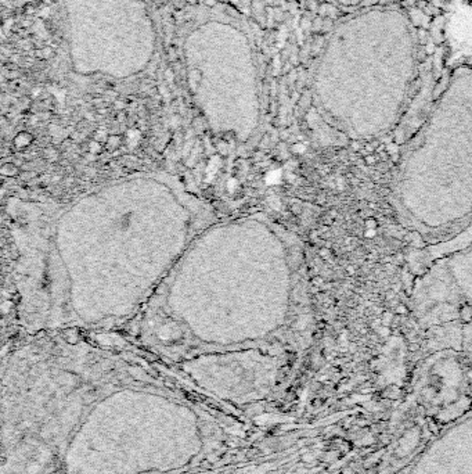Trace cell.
I'll return each instance as SVG.
<instances>
[{
  "label": "cell",
  "instance_id": "cell-5",
  "mask_svg": "<svg viewBox=\"0 0 472 474\" xmlns=\"http://www.w3.org/2000/svg\"><path fill=\"white\" fill-rule=\"evenodd\" d=\"M29 142H31V136H29V135H27V133H21V135H18V138H17V145L18 146H25V145H28Z\"/></svg>",
  "mask_w": 472,
  "mask_h": 474
},
{
  "label": "cell",
  "instance_id": "cell-9",
  "mask_svg": "<svg viewBox=\"0 0 472 474\" xmlns=\"http://www.w3.org/2000/svg\"><path fill=\"white\" fill-rule=\"evenodd\" d=\"M205 2H207L208 6H213V5L216 3V0H205Z\"/></svg>",
  "mask_w": 472,
  "mask_h": 474
},
{
  "label": "cell",
  "instance_id": "cell-8",
  "mask_svg": "<svg viewBox=\"0 0 472 474\" xmlns=\"http://www.w3.org/2000/svg\"><path fill=\"white\" fill-rule=\"evenodd\" d=\"M167 75H168V79H169V81H173V74H172V71L168 70V71H167Z\"/></svg>",
  "mask_w": 472,
  "mask_h": 474
},
{
  "label": "cell",
  "instance_id": "cell-1",
  "mask_svg": "<svg viewBox=\"0 0 472 474\" xmlns=\"http://www.w3.org/2000/svg\"><path fill=\"white\" fill-rule=\"evenodd\" d=\"M418 39L397 6L363 9L333 31L319 64L323 101L344 115L403 104L418 76Z\"/></svg>",
  "mask_w": 472,
  "mask_h": 474
},
{
  "label": "cell",
  "instance_id": "cell-2",
  "mask_svg": "<svg viewBox=\"0 0 472 474\" xmlns=\"http://www.w3.org/2000/svg\"><path fill=\"white\" fill-rule=\"evenodd\" d=\"M460 294L449 275L435 271L417 290V312L425 323H440L457 316L460 308Z\"/></svg>",
  "mask_w": 472,
  "mask_h": 474
},
{
  "label": "cell",
  "instance_id": "cell-7",
  "mask_svg": "<svg viewBox=\"0 0 472 474\" xmlns=\"http://www.w3.org/2000/svg\"><path fill=\"white\" fill-rule=\"evenodd\" d=\"M43 56L45 57H50V54H52V49H46V50H43Z\"/></svg>",
  "mask_w": 472,
  "mask_h": 474
},
{
  "label": "cell",
  "instance_id": "cell-3",
  "mask_svg": "<svg viewBox=\"0 0 472 474\" xmlns=\"http://www.w3.org/2000/svg\"><path fill=\"white\" fill-rule=\"evenodd\" d=\"M461 331H462V338H461L462 349L465 351L466 357L472 362V322L465 324Z\"/></svg>",
  "mask_w": 472,
  "mask_h": 474
},
{
  "label": "cell",
  "instance_id": "cell-6",
  "mask_svg": "<svg viewBox=\"0 0 472 474\" xmlns=\"http://www.w3.org/2000/svg\"><path fill=\"white\" fill-rule=\"evenodd\" d=\"M90 147H92L90 150H92L93 153H97L98 149H100V143H92V145H90Z\"/></svg>",
  "mask_w": 472,
  "mask_h": 474
},
{
  "label": "cell",
  "instance_id": "cell-4",
  "mask_svg": "<svg viewBox=\"0 0 472 474\" xmlns=\"http://www.w3.org/2000/svg\"><path fill=\"white\" fill-rule=\"evenodd\" d=\"M0 172H2L3 176H14V175L18 174V168L12 162H7V164H5L3 167L0 168Z\"/></svg>",
  "mask_w": 472,
  "mask_h": 474
}]
</instances>
